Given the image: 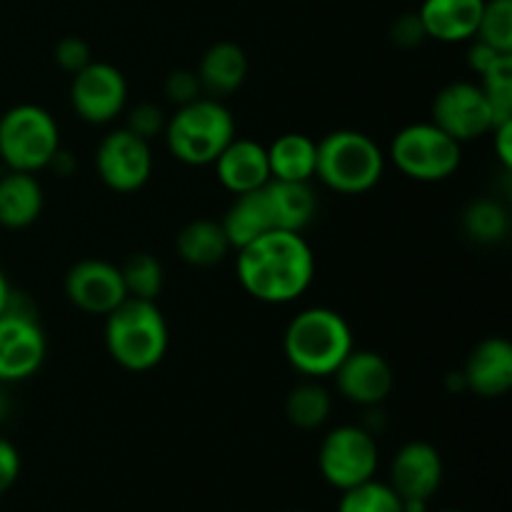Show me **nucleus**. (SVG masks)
<instances>
[{
	"mask_svg": "<svg viewBox=\"0 0 512 512\" xmlns=\"http://www.w3.org/2000/svg\"><path fill=\"white\" fill-rule=\"evenodd\" d=\"M235 275L258 303L288 305L313 285L315 253L303 233L268 230L235 250Z\"/></svg>",
	"mask_w": 512,
	"mask_h": 512,
	"instance_id": "1",
	"label": "nucleus"
},
{
	"mask_svg": "<svg viewBox=\"0 0 512 512\" xmlns=\"http://www.w3.org/2000/svg\"><path fill=\"white\" fill-rule=\"evenodd\" d=\"M105 350L128 373H148L163 363L170 345L168 320L155 300L125 298L105 315Z\"/></svg>",
	"mask_w": 512,
	"mask_h": 512,
	"instance_id": "2",
	"label": "nucleus"
},
{
	"mask_svg": "<svg viewBox=\"0 0 512 512\" xmlns=\"http://www.w3.org/2000/svg\"><path fill=\"white\" fill-rule=\"evenodd\" d=\"M355 348L353 328L333 308H308L293 315L283 333V353L290 368L305 378H328Z\"/></svg>",
	"mask_w": 512,
	"mask_h": 512,
	"instance_id": "3",
	"label": "nucleus"
},
{
	"mask_svg": "<svg viewBox=\"0 0 512 512\" xmlns=\"http://www.w3.org/2000/svg\"><path fill=\"white\" fill-rule=\"evenodd\" d=\"M165 145L175 160L193 168L213 165L225 145L235 138L233 113L215 100L203 95L188 105H180L165 123Z\"/></svg>",
	"mask_w": 512,
	"mask_h": 512,
	"instance_id": "4",
	"label": "nucleus"
},
{
	"mask_svg": "<svg viewBox=\"0 0 512 512\" xmlns=\"http://www.w3.org/2000/svg\"><path fill=\"white\" fill-rule=\"evenodd\" d=\"M385 155L370 135L360 130H333L318 140L315 178L340 195H363L380 183Z\"/></svg>",
	"mask_w": 512,
	"mask_h": 512,
	"instance_id": "5",
	"label": "nucleus"
},
{
	"mask_svg": "<svg viewBox=\"0 0 512 512\" xmlns=\"http://www.w3.org/2000/svg\"><path fill=\"white\" fill-rule=\"evenodd\" d=\"M58 150V123L45 108L20 103L0 115V160L8 170L35 175L50 168Z\"/></svg>",
	"mask_w": 512,
	"mask_h": 512,
	"instance_id": "6",
	"label": "nucleus"
},
{
	"mask_svg": "<svg viewBox=\"0 0 512 512\" xmlns=\"http://www.w3.org/2000/svg\"><path fill=\"white\" fill-rule=\"evenodd\" d=\"M390 160L405 178L418 180V183H440L458 173L463 145L430 120L413 123L393 135Z\"/></svg>",
	"mask_w": 512,
	"mask_h": 512,
	"instance_id": "7",
	"label": "nucleus"
},
{
	"mask_svg": "<svg viewBox=\"0 0 512 512\" xmlns=\"http://www.w3.org/2000/svg\"><path fill=\"white\" fill-rule=\"evenodd\" d=\"M380 453L373 430L360 425H338L323 438L318 450V468L325 483L340 493L375 478Z\"/></svg>",
	"mask_w": 512,
	"mask_h": 512,
	"instance_id": "8",
	"label": "nucleus"
},
{
	"mask_svg": "<svg viewBox=\"0 0 512 512\" xmlns=\"http://www.w3.org/2000/svg\"><path fill=\"white\" fill-rule=\"evenodd\" d=\"M430 123L438 125L443 133H448L450 138L463 145L490 135L495 115L478 83L455 80V83L440 88L433 98Z\"/></svg>",
	"mask_w": 512,
	"mask_h": 512,
	"instance_id": "9",
	"label": "nucleus"
},
{
	"mask_svg": "<svg viewBox=\"0 0 512 512\" xmlns=\"http://www.w3.org/2000/svg\"><path fill=\"white\" fill-rule=\"evenodd\" d=\"M70 105L83 123L108 125L128 105V80L115 65L93 60L70 75Z\"/></svg>",
	"mask_w": 512,
	"mask_h": 512,
	"instance_id": "10",
	"label": "nucleus"
},
{
	"mask_svg": "<svg viewBox=\"0 0 512 512\" xmlns=\"http://www.w3.org/2000/svg\"><path fill=\"white\" fill-rule=\"evenodd\" d=\"M95 170L113 193H135L153 175V150L148 140L138 138L128 128H115L98 143Z\"/></svg>",
	"mask_w": 512,
	"mask_h": 512,
	"instance_id": "11",
	"label": "nucleus"
},
{
	"mask_svg": "<svg viewBox=\"0 0 512 512\" xmlns=\"http://www.w3.org/2000/svg\"><path fill=\"white\" fill-rule=\"evenodd\" d=\"M48 343L33 313L10 308L0 315V380L20 383L33 378L43 365Z\"/></svg>",
	"mask_w": 512,
	"mask_h": 512,
	"instance_id": "12",
	"label": "nucleus"
},
{
	"mask_svg": "<svg viewBox=\"0 0 512 512\" xmlns=\"http://www.w3.org/2000/svg\"><path fill=\"white\" fill-rule=\"evenodd\" d=\"M63 293L70 305L88 315H108L128 298L120 265L100 258L78 260L65 273Z\"/></svg>",
	"mask_w": 512,
	"mask_h": 512,
	"instance_id": "13",
	"label": "nucleus"
},
{
	"mask_svg": "<svg viewBox=\"0 0 512 512\" xmlns=\"http://www.w3.org/2000/svg\"><path fill=\"white\" fill-rule=\"evenodd\" d=\"M335 388L345 400L363 408L385 403L395 388V370L388 358L375 350L353 348L333 373Z\"/></svg>",
	"mask_w": 512,
	"mask_h": 512,
	"instance_id": "14",
	"label": "nucleus"
},
{
	"mask_svg": "<svg viewBox=\"0 0 512 512\" xmlns=\"http://www.w3.org/2000/svg\"><path fill=\"white\" fill-rule=\"evenodd\" d=\"M443 483V458L438 448L425 440H410L395 453L390 465V488L400 500L428 503Z\"/></svg>",
	"mask_w": 512,
	"mask_h": 512,
	"instance_id": "15",
	"label": "nucleus"
},
{
	"mask_svg": "<svg viewBox=\"0 0 512 512\" xmlns=\"http://www.w3.org/2000/svg\"><path fill=\"white\" fill-rule=\"evenodd\" d=\"M465 390L485 400L508 395L512 388V345L505 338H485L470 350L463 370Z\"/></svg>",
	"mask_w": 512,
	"mask_h": 512,
	"instance_id": "16",
	"label": "nucleus"
},
{
	"mask_svg": "<svg viewBox=\"0 0 512 512\" xmlns=\"http://www.w3.org/2000/svg\"><path fill=\"white\" fill-rule=\"evenodd\" d=\"M213 168L215 175H218V183L233 195H243L250 193V190L263 188L270 180L268 150H265V145L258 143V140L238 138V135L215 158Z\"/></svg>",
	"mask_w": 512,
	"mask_h": 512,
	"instance_id": "17",
	"label": "nucleus"
},
{
	"mask_svg": "<svg viewBox=\"0 0 512 512\" xmlns=\"http://www.w3.org/2000/svg\"><path fill=\"white\" fill-rule=\"evenodd\" d=\"M485 0H423L418 15L425 35L438 43H465L475 38Z\"/></svg>",
	"mask_w": 512,
	"mask_h": 512,
	"instance_id": "18",
	"label": "nucleus"
},
{
	"mask_svg": "<svg viewBox=\"0 0 512 512\" xmlns=\"http://www.w3.org/2000/svg\"><path fill=\"white\" fill-rule=\"evenodd\" d=\"M195 73H198L200 85H203V95L220 100L243 88L245 78L250 73L248 53L238 43L220 40V43L210 45L205 50Z\"/></svg>",
	"mask_w": 512,
	"mask_h": 512,
	"instance_id": "19",
	"label": "nucleus"
},
{
	"mask_svg": "<svg viewBox=\"0 0 512 512\" xmlns=\"http://www.w3.org/2000/svg\"><path fill=\"white\" fill-rule=\"evenodd\" d=\"M265 198H268L275 230L303 233L318 213V198H315V190L310 188V183L270 178L265 183Z\"/></svg>",
	"mask_w": 512,
	"mask_h": 512,
	"instance_id": "20",
	"label": "nucleus"
},
{
	"mask_svg": "<svg viewBox=\"0 0 512 512\" xmlns=\"http://www.w3.org/2000/svg\"><path fill=\"white\" fill-rule=\"evenodd\" d=\"M43 213V188L33 173L8 170L0 178V225L23 230Z\"/></svg>",
	"mask_w": 512,
	"mask_h": 512,
	"instance_id": "21",
	"label": "nucleus"
},
{
	"mask_svg": "<svg viewBox=\"0 0 512 512\" xmlns=\"http://www.w3.org/2000/svg\"><path fill=\"white\" fill-rule=\"evenodd\" d=\"M220 225H223L225 238H228L233 253L243 245L253 243L255 238H260L268 230H275L268 198H265V185L258 190H250V193L233 195V203L225 210Z\"/></svg>",
	"mask_w": 512,
	"mask_h": 512,
	"instance_id": "22",
	"label": "nucleus"
},
{
	"mask_svg": "<svg viewBox=\"0 0 512 512\" xmlns=\"http://www.w3.org/2000/svg\"><path fill=\"white\" fill-rule=\"evenodd\" d=\"M175 250L190 268H215L230 255V243L220 220L195 218L180 228L175 235Z\"/></svg>",
	"mask_w": 512,
	"mask_h": 512,
	"instance_id": "23",
	"label": "nucleus"
},
{
	"mask_svg": "<svg viewBox=\"0 0 512 512\" xmlns=\"http://www.w3.org/2000/svg\"><path fill=\"white\" fill-rule=\"evenodd\" d=\"M268 150L270 178L290 183H310L315 178L318 140L305 133H283L265 145Z\"/></svg>",
	"mask_w": 512,
	"mask_h": 512,
	"instance_id": "24",
	"label": "nucleus"
},
{
	"mask_svg": "<svg viewBox=\"0 0 512 512\" xmlns=\"http://www.w3.org/2000/svg\"><path fill=\"white\" fill-rule=\"evenodd\" d=\"M333 398L320 380L308 378L295 385L285 398V418L298 430H318L328 423Z\"/></svg>",
	"mask_w": 512,
	"mask_h": 512,
	"instance_id": "25",
	"label": "nucleus"
},
{
	"mask_svg": "<svg viewBox=\"0 0 512 512\" xmlns=\"http://www.w3.org/2000/svg\"><path fill=\"white\" fill-rule=\"evenodd\" d=\"M463 230L465 235L475 243L493 245L508 238L510 233V215L498 200L480 198L470 203L463 213Z\"/></svg>",
	"mask_w": 512,
	"mask_h": 512,
	"instance_id": "26",
	"label": "nucleus"
},
{
	"mask_svg": "<svg viewBox=\"0 0 512 512\" xmlns=\"http://www.w3.org/2000/svg\"><path fill=\"white\" fill-rule=\"evenodd\" d=\"M128 298L140 300H158L163 290V265L150 253H133L123 265H120Z\"/></svg>",
	"mask_w": 512,
	"mask_h": 512,
	"instance_id": "27",
	"label": "nucleus"
},
{
	"mask_svg": "<svg viewBox=\"0 0 512 512\" xmlns=\"http://www.w3.org/2000/svg\"><path fill=\"white\" fill-rule=\"evenodd\" d=\"M338 512H403V500L390 483H378L373 478L343 490Z\"/></svg>",
	"mask_w": 512,
	"mask_h": 512,
	"instance_id": "28",
	"label": "nucleus"
},
{
	"mask_svg": "<svg viewBox=\"0 0 512 512\" xmlns=\"http://www.w3.org/2000/svg\"><path fill=\"white\" fill-rule=\"evenodd\" d=\"M475 40L498 53H512V0H485Z\"/></svg>",
	"mask_w": 512,
	"mask_h": 512,
	"instance_id": "29",
	"label": "nucleus"
},
{
	"mask_svg": "<svg viewBox=\"0 0 512 512\" xmlns=\"http://www.w3.org/2000/svg\"><path fill=\"white\" fill-rule=\"evenodd\" d=\"M480 88L493 108L495 125L512 120V55H503L495 60L483 75H480Z\"/></svg>",
	"mask_w": 512,
	"mask_h": 512,
	"instance_id": "30",
	"label": "nucleus"
},
{
	"mask_svg": "<svg viewBox=\"0 0 512 512\" xmlns=\"http://www.w3.org/2000/svg\"><path fill=\"white\" fill-rule=\"evenodd\" d=\"M165 123H168V118H165V113L160 110V105L138 103L128 110V123H125V128L150 143V140L165 133Z\"/></svg>",
	"mask_w": 512,
	"mask_h": 512,
	"instance_id": "31",
	"label": "nucleus"
},
{
	"mask_svg": "<svg viewBox=\"0 0 512 512\" xmlns=\"http://www.w3.org/2000/svg\"><path fill=\"white\" fill-rule=\"evenodd\" d=\"M53 58L60 70L75 75L78 70H83L85 65L93 63V50H90V45L85 43L83 38H78V35H65V38H60L58 45H55Z\"/></svg>",
	"mask_w": 512,
	"mask_h": 512,
	"instance_id": "32",
	"label": "nucleus"
},
{
	"mask_svg": "<svg viewBox=\"0 0 512 512\" xmlns=\"http://www.w3.org/2000/svg\"><path fill=\"white\" fill-rule=\"evenodd\" d=\"M163 90L165 95H168L170 103H175L178 108L180 105H188L193 103V100L203 98V85H200L198 73H195V70H185V68L173 70V73L165 78Z\"/></svg>",
	"mask_w": 512,
	"mask_h": 512,
	"instance_id": "33",
	"label": "nucleus"
},
{
	"mask_svg": "<svg viewBox=\"0 0 512 512\" xmlns=\"http://www.w3.org/2000/svg\"><path fill=\"white\" fill-rule=\"evenodd\" d=\"M390 38H393L395 45L400 48H415V45L423 43L428 35H425L423 23H420L418 13H403L393 20L390 25Z\"/></svg>",
	"mask_w": 512,
	"mask_h": 512,
	"instance_id": "34",
	"label": "nucleus"
},
{
	"mask_svg": "<svg viewBox=\"0 0 512 512\" xmlns=\"http://www.w3.org/2000/svg\"><path fill=\"white\" fill-rule=\"evenodd\" d=\"M20 475V453L10 440L0 438V495L8 493Z\"/></svg>",
	"mask_w": 512,
	"mask_h": 512,
	"instance_id": "35",
	"label": "nucleus"
},
{
	"mask_svg": "<svg viewBox=\"0 0 512 512\" xmlns=\"http://www.w3.org/2000/svg\"><path fill=\"white\" fill-rule=\"evenodd\" d=\"M490 135H493L495 155H498V160L503 163V168L510 170L512 168V120L493 125Z\"/></svg>",
	"mask_w": 512,
	"mask_h": 512,
	"instance_id": "36",
	"label": "nucleus"
},
{
	"mask_svg": "<svg viewBox=\"0 0 512 512\" xmlns=\"http://www.w3.org/2000/svg\"><path fill=\"white\" fill-rule=\"evenodd\" d=\"M503 55H512V53H498V50H493V48H490V45H485V43H480V40H475L473 48L468 50V65L475 70V73L483 75L485 70H488L490 65L495 63V60L503 58Z\"/></svg>",
	"mask_w": 512,
	"mask_h": 512,
	"instance_id": "37",
	"label": "nucleus"
},
{
	"mask_svg": "<svg viewBox=\"0 0 512 512\" xmlns=\"http://www.w3.org/2000/svg\"><path fill=\"white\" fill-rule=\"evenodd\" d=\"M13 290H10V283L8 278H5V273L0 270V315L5 313V310L10 308V303H13Z\"/></svg>",
	"mask_w": 512,
	"mask_h": 512,
	"instance_id": "38",
	"label": "nucleus"
},
{
	"mask_svg": "<svg viewBox=\"0 0 512 512\" xmlns=\"http://www.w3.org/2000/svg\"><path fill=\"white\" fill-rule=\"evenodd\" d=\"M443 512H460V510H443Z\"/></svg>",
	"mask_w": 512,
	"mask_h": 512,
	"instance_id": "39",
	"label": "nucleus"
}]
</instances>
